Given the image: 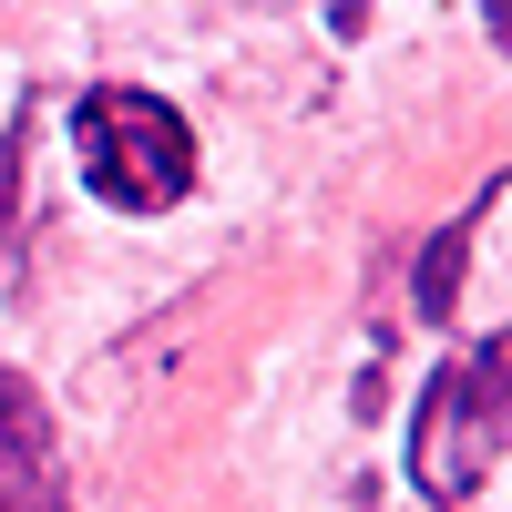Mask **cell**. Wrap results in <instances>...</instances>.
<instances>
[{"label": "cell", "instance_id": "1", "mask_svg": "<svg viewBox=\"0 0 512 512\" xmlns=\"http://www.w3.org/2000/svg\"><path fill=\"white\" fill-rule=\"evenodd\" d=\"M72 144H82V185H93L103 205H123V216H154V205H175V195L195 185V134H185V113L154 103V93H123V82L82 93Z\"/></svg>", "mask_w": 512, "mask_h": 512}, {"label": "cell", "instance_id": "2", "mask_svg": "<svg viewBox=\"0 0 512 512\" xmlns=\"http://www.w3.org/2000/svg\"><path fill=\"white\" fill-rule=\"evenodd\" d=\"M0 512H72L62 420L21 369H0Z\"/></svg>", "mask_w": 512, "mask_h": 512}, {"label": "cell", "instance_id": "3", "mask_svg": "<svg viewBox=\"0 0 512 512\" xmlns=\"http://www.w3.org/2000/svg\"><path fill=\"white\" fill-rule=\"evenodd\" d=\"M451 390H461V431H472V451L492 461V451L512 441V328L492 338L472 369H451Z\"/></svg>", "mask_w": 512, "mask_h": 512}, {"label": "cell", "instance_id": "4", "mask_svg": "<svg viewBox=\"0 0 512 512\" xmlns=\"http://www.w3.org/2000/svg\"><path fill=\"white\" fill-rule=\"evenodd\" d=\"M461 256H472V216H451L431 246H420V277H410V308H420V318H451V297H461Z\"/></svg>", "mask_w": 512, "mask_h": 512}, {"label": "cell", "instance_id": "5", "mask_svg": "<svg viewBox=\"0 0 512 512\" xmlns=\"http://www.w3.org/2000/svg\"><path fill=\"white\" fill-rule=\"evenodd\" d=\"M492 41H502V52H512V11H492Z\"/></svg>", "mask_w": 512, "mask_h": 512}]
</instances>
